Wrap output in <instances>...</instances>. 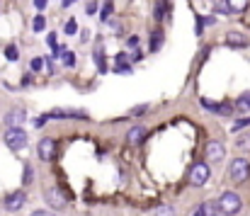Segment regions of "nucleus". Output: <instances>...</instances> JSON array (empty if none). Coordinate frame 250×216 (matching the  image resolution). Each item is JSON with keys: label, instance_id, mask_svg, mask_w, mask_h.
<instances>
[{"label": "nucleus", "instance_id": "4", "mask_svg": "<svg viewBox=\"0 0 250 216\" xmlns=\"http://www.w3.org/2000/svg\"><path fill=\"white\" fill-rule=\"evenodd\" d=\"M209 175H211V170H209V165H207V163H194V165L189 168L187 180H189V185H192V187H202V185H207Z\"/></svg>", "mask_w": 250, "mask_h": 216}, {"label": "nucleus", "instance_id": "6", "mask_svg": "<svg viewBox=\"0 0 250 216\" xmlns=\"http://www.w3.org/2000/svg\"><path fill=\"white\" fill-rule=\"evenodd\" d=\"M24 202H27L24 190H15V192H10V194L5 197V209H7V212H20Z\"/></svg>", "mask_w": 250, "mask_h": 216}, {"label": "nucleus", "instance_id": "36", "mask_svg": "<svg viewBox=\"0 0 250 216\" xmlns=\"http://www.w3.org/2000/svg\"><path fill=\"white\" fill-rule=\"evenodd\" d=\"M76 0H63V7H68V5H73Z\"/></svg>", "mask_w": 250, "mask_h": 216}, {"label": "nucleus", "instance_id": "10", "mask_svg": "<svg viewBox=\"0 0 250 216\" xmlns=\"http://www.w3.org/2000/svg\"><path fill=\"white\" fill-rule=\"evenodd\" d=\"M146 136H148V129H146V127H134V129H129L126 141H129L131 146H139V144H144Z\"/></svg>", "mask_w": 250, "mask_h": 216}, {"label": "nucleus", "instance_id": "31", "mask_svg": "<svg viewBox=\"0 0 250 216\" xmlns=\"http://www.w3.org/2000/svg\"><path fill=\"white\" fill-rule=\"evenodd\" d=\"M46 42H49V46H56V34H49Z\"/></svg>", "mask_w": 250, "mask_h": 216}, {"label": "nucleus", "instance_id": "14", "mask_svg": "<svg viewBox=\"0 0 250 216\" xmlns=\"http://www.w3.org/2000/svg\"><path fill=\"white\" fill-rule=\"evenodd\" d=\"M163 46V32L158 29V32H153V37H151V51H158Z\"/></svg>", "mask_w": 250, "mask_h": 216}, {"label": "nucleus", "instance_id": "27", "mask_svg": "<svg viewBox=\"0 0 250 216\" xmlns=\"http://www.w3.org/2000/svg\"><path fill=\"white\" fill-rule=\"evenodd\" d=\"M246 127H250V119H241V122L233 124V131H241V129H246Z\"/></svg>", "mask_w": 250, "mask_h": 216}, {"label": "nucleus", "instance_id": "13", "mask_svg": "<svg viewBox=\"0 0 250 216\" xmlns=\"http://www.w3.org/2000/svg\"><path fill=\"white\" fill-rule=\"evenodd\" d=\"M226 5L231 12H243L248 7V0H226Z\"/></svg>", "mask_w": 250, "mask_h": 216}, {"label": "nucleus", "instance_id": "12", "mask_svg": "<svg viewBox=\"0 0 250 216\" xmlns=\"http://www.w3.org/2000/svg\"><path fill=\"white\" fill-rule=\"evenodd\" d=\"M236 112H238V114H248L250 112V92H243V95L236 100Z\"/></svg>", "mask_w": 250, "mask_h": 216}, {"label": "nucleus", "instance_id": "33", "mask_svg": "<svg viewBox=\"0 0 250 216\" xmlns=\"http://www.w3.org/2000/svg\"><path fill=\"white\" fill-rule=\"evenodd\" d=\"M129 46H139V37H129Z\"/></svg>", "mask_w": 250, "mask_h": 216}, {"label": "nucleus", "instance_id": "18", "mask_svg": "<svg viewBox=\"0 0 250 216\" xmlns=\"http://www.w3.org/2000/svg\"><path fill=\"white\" fill-rule=\"evenodd\" d=\"M32 27H34V32H42V29L46 27V17H44V15H37V17H34V24H32Z\"/></svg>", "mask_w": 250, "mask_h": 216}, {"label": "nucleus", "instance_id": "26", "mask_svg": "<svg viewBox=\"0 0 250 216\" xmlns=\"http://www.w3.org/2000/svg\"><path fill=\"white\" fill-rule=\"evenodd\" d=\"M146 109H148V105H139V107L131 109V114H134V117H141V114H146Z\"/></svg>", "mask_w": 250, "mask_h": 216}, {"label": "nucleus", "instance_id": "34", "mask_svg": "<svg viewBox=\"0 0 250 216\" xmlns=\"http://www.w3.org/2000/svg\"><path fill=\"white\" fill-rule=\"evenodd\" d=\"M29 216H49V212H44V209H37L34 214H29Z\"/></svg>", "mask_w": 250, "mask_h": 216}, {"label": "nucleus", "instance_id": "17", "mask_svg": "<svg viewBox=\"0 0 250 216\" xmlns=\"http://www.w3.org/2000/svg\"><path fill=\"white\" fill-rule=\"evenodd\" d=\"M5 59H7V61H17V59H20V54H17V46H15V44H10V46L5 49Z\"/></svg>", "mask_w": 250, "mask_h": 216}, {"label": "nucleus", "instance_id": "24", "mask_svg": "<svg viewBox=\"0 0 250 216\" xmlns=\"http://www.w3.org/2000/svg\"><path fill=\"white\" fill-rule=\"evenodd\" d=\"M42 68H44V59H32V71L39 73Z\"/></svg>", "mask_w": 250, "mask_h": 216}, {"label": "nucleus", "instance_id": "22", "mask_svg": "<svg viewBox=\"0 0 250 216\" xmlns=\"http://www.w3.org/2000/svg\"><path fill=\"white\" fill-rule=\"evenodd\" d=\"M153 216H175V209L172 207H158Z\"/></svg>", "mask_w": 250, "mask_h": 216}, {"label": "nucleus", "instance_id": "32", "mask_svg": "<svg viewBox=\"0 0 250 216\" xmlns=\"http://www.w3.org/2000/svg\"><path fill=\"white\" fill-rule=\"evenodd\" d=\"M46 2H49V0H34V5H37L39 10H44V7H46Z\"/></svg>", "mask_w": 250, "mask_h": 216}, {"label": "nucleus", "instance_id": "37", "mask_svg": "<svg viewBox=\"0 0 250 216\" xmlns=\"http://www.w3.org/2000/svg\"><path fill=\"white\" fill-rule=\"evenodd\" d=\"M59 216H61V214H59Z\"/></svg>", "mask_w": 250, "mask_h": 216}, {"label": "nucleus", "instance_id": "21", "mask_svg": "<svg viewBox=\"0 0 250 216\" xmlns=\"http://www.w3.org/2000/svg\"><path fill=\"white\" fill-rule=\"evenodd\" d=\"M109 15H112V2L107 0V2L102 5V12H100V20H109Z\"/></svg>", "mask_w": 250, "mask_h": 216}, {"label": "nucleus", "instance_id": "16", "mask_svg": "<svg viewBox=\"0 0 250 216\" xmlns=\"http://www.w3.org/2000/svg\"><path fill=\"white\" fill-rule=\"evenodd\" d=\"M236 148H238V151H248V148H250V134H246V136H238V139H236Z\"/></svg>", "mask_w": 250, "mask_h": 216}, {"label": "nucleus", "instance_id": "23", "mask_svg": "<svg viewBox=\"0 0 250 216\" xmlns=\"http://www.w3.org/2000/svg\"><path fill=\"white\" fill-rule=\"evenodd\" d=\"M76 32H78V24H76V20H68V22H66V34H71V37H73Z\"/></svg>", "mask_w": 250, "mask_h": 216}, {"label": "nucleus", "instance_id": "8", "mask_svg": "<svg viewBox=\"0 0 250 216\" xmlns=\"http://www.w3.org/2000/svg\"><path fill=\"white\" fill-rule=\"evenodd\" d=\"M204 153H207V160H209V163H221L224 155H226V148H224L221 141H209Z\"/></svg>", "mask_w": 250, "mask_h": 216}, {"label": "nucleus", "instance_id": "20", "mask_svg": "<svg viewBox=\"0 0 250 216\" xmlns=\"http://www.w3.org/2000/svg\"><path fill=\"white\" fill-rule=\"evenodd\" d=\"M114 73H131V64H126V61H117V66H114Z\"/></svg>", "mask_w": 250, "mask_h": 216}, {"label": "nucleus", "instance_id": "7", "mask_svg": "<svg viewBox=\"0 0 250 216\" xmlns=\"http://www.w3.org/2000/svg\"><path fill=\"white\" fill-rule=\"evenodd\" d=\"M37 155H39V160H54V155H56V141L54 139H42L39 141V148H37Z\"/></svg>", "mask_w": 250, "mask_h": 216}, {"label": "nucleus", "instance_id": "1", "mask_svg": "<svg viewBox=\"0 0 250 216\" xmlns=\"http://www.w3.org/2000/svg\"><path fill=\"white\" fill-rule=\"evenodd\" d=\"M216 209L221 216H236L241 209H243V199L236 194V192H224L216 202Z\"/></svg>", "mask_w": 250, "mask_h": 216}, {"label": "nucleus", "instance_id": "25", "mask_svg": "<svg viewBox=\"0 0 250 216\" xmlns=\"http://www.w3.org/2000/svg\"><path fill=\"white\" fill-rule=\"evenodd\" d=\"M63 64H66V66H73V64H76V56H73L71 51H63Z\"/></svg>", "mask_w": 250, "mask_h": 216}, {"label": "nucleus", "instance_id": "5", "mask_svg": "<svg viewBox=\"0 0 250 216\" xmlns=\"http://www.w3.org/2000/svg\"><path fill=\"white\" fill-rule=\"evenodd\" d=\"M46 204L51 207V209H56V212H61V209H66V204H68V199H66V194L59 190V187H49L46 190Z\"/></svg>", "mask_w": 250, "mask_h": 216}, {"label": "nucleus", "instance_id": "30", "mask_svg": "<svg viewBox=\"0 0 250 216\" xmlns=\"http://www.w3.org/2000/svg\"><path fill=\"white\" fill-rule=\"evenodd\" d=\"M207 212H209V207H207V204H202V207H197V212H194L192 216H207Z\"/></svg>", "mask_w": 250, "mask_h": 216}, {"label": "nucleus", "instance_id": "35", "mask_svg": "<svg viewBox=\"0 0 250 216\" xmlns=\"http://www.w3.org/2000/svg\"><path fill=\"white\" fill-rule=\"evenodd\" d=\"M87 34H90L87 29H81V42H87Z\"/></svg>", "mask_w": 250, "mask_h": 216}, {"label": "nucleus", "instance_id": "15", "mask_svg": "<svg viewBox=\"0 0 250 216\" xmlns=\"http://www.w3.org/2000/svg\"><path fill=\"white\" fill-rule=\"evenodd\" d=\"M167 7H170V5H167V0H161V2H158V5H156V15H153V17H156V20H158V22H161V20H163V17H166Z\"/></svg>", "mask_w": 250, "mask_h": 216}, {"label": "nucleus", "instance_id": "11", "mask_svg": "<svg viewBox=\"0 0 250 216\" xmlns=\"http://www.w3.org/2000/svg\"><path fill=\"white\" fill-rule=\"evenodd\" d=\"M226 44L229 46H248V39L241 32H229L226 34Z\"/></svg>", "mask_w": 250, "mask_h": 216}, {"label": "nucleus", "instance_id": "2", "mask_svg": "<svg viewBox=\"0 0 250 216\" xmlns=\"http://www.w3.org/2000/svg\"><path fill=\"white\" fill-rule=\"evenodd\" d=\"M5 146L10 151H22L27 146V131L22 127H7V131H5Z\"/></svg>", "mask_w": 250, "mask_h": 216}, {"label": "nucleus", "instance_id": "28", "mask_svg": "<svg viewBox=\"0 0 250 216\" xmlns=\"http://www.w3.org/2000/svg\"><path fill=\"white\" fill-rule=\"evenodd\" d=\"M85 12H87V15H95V12H97V2H95V0H90V2H87V7H85Z\"/></svg>", "mask_w": 250, "mask_h": 216}, {"label": "nucleus", "instance_id": "9", "mask_svg": "<svg viewBox=\"0 0 250 216\" xmlns=\"http://www.w3.org/2000/svg\"><path fill=\"white\" fill-rule=\"evenodd\" d=\"M24 119H27V112H24V109H10V112L2 117L5 127H22Z\"/></svg>", "mask_w": 250, "mask_h": 216}, {"label": "nucleus", "instance_id": "3", "mask_svg": "<svg viewBox=\"0 0 250 216\" xmlns=\"http://www.w3.org/2000/svg\"><path fill=\"white\" fill-rule=\"evenodd\" d=\"M229 177L236 182V185H241V182H246L250 177V163L246 158H236V160H231V165H229Z\"/></svg>", "mask_w": 250, "mask_h": 216}, {"label": "nucleus", "instance_id": "29", "mask_svg": "<svg viewBox=\"0 0 250 216\" xmlns=\"http://www.w3.org/2000/svg\"><path fill=\"white\" fill-rule=\"evenodd\" d=\"M29 182H32V168L24 165V185H29Z\"/></svg>", "mask_w": 250, "mask_h": 216}, {"label": "nucleus", "instance_id": "19", "mask_svg": "<svg viewBox=\"0 0 250 216\" xmlns=\"http://www.w3.org/2000/svg\"><path fill=\"white\" fill-rule=\"evenodd\" d=\"M202 107H207V109H211L214 114H219V109H221V105H219V102H211V100H207V97L202 100Z\"/></svg>", "mask_w": 250, "mask_h": 216}]
</instances>
